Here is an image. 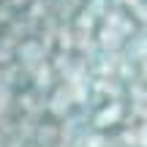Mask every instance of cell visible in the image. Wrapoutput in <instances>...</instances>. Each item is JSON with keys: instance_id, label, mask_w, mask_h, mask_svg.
Wrapping results in <instances>:
<instances>
[{"instance_id": "6da1fadb", "label": "cell", "mask_w": 147, "mask_h": 147, "mask_svg": "<svg viewBox=\"0 0 147 147\" xmlns=\"http://www.w3.org/2000/svg\"><path fill=\"white\" fill-rule=\"evenodd\" d=\"M117 115H120V109H117V106H115V109H112V112H104V115H101V120H98V123H106V120L112 123V120H115Z\"/></svg>"}]
</instances>
